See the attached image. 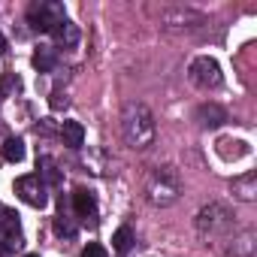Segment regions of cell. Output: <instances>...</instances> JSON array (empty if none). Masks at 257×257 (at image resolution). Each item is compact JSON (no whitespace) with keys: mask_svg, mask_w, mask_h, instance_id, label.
I'll list each match as a JSON object with an SVG mask.
<instances>
[{"mask_svg":"<svg viewBox=\"0 0 257 257\" xmlns=\"http://www.w3.org/2000/svg\"><path fill=\"white\" fill-rule=\"evenodd\" d=\"M121 137L127 149L143 152L155 143V115L146 103H127L121 112Z\"/></svg>","mask_w":257,"mask_h":257,"instance_id":"obj_1","label":"cell"},{"mask_svg":"<svg viewBox=\"0 0 257 257\" xmlns=\"http://www.w3.org/2000/svg\"><path fill=\"white\" fill-rule=\"evenodd\" d=\"M182 197V176L176 167H155L146 179V200L158 209L173 206Z\"/></svg>","mask_w":257,"mask_h":257,"instance_id":"obj_2","label":"cell"},{"mask_svg":"<svg viewBox=\"0 0 257 257\" xmlns=\"http://www.w3.org/2000/svg\"><path fill=\"white\" fill-rule=\"evenodd\" d=\"M233 227V212L224 203H209L197 212V230L203 236H221Z\"/></svg>","mask_w":257,"mask_h":257,"instance_id":"obj_3","label":"cell"},{"mask_svg":"<svg viewBox=\"0 0 257 257\" xmlns=\"http://www.w3.org/2000/svg\"><path fill=\"white\" fill-rule=\"evenodd\" d=\"M221 64L215 61V58H209V55H203V58H197L194 64H191V82L197 85V88H218L221 85Z\"/></svg>","mask_w":257,"mask_h":257,"instance_id":"obj_4","label":"cell"},{"mask_svg":"<svg viewBox=\"0 0 257 257\" xmlns=\"http://www.w3.org/2000/svg\"><path fill=\"white\" fill-rule=\"evenodd\" d=\"M16 194H19L28 206H34V209H43V206L49 203L46 185H43L40 176H22V179H16Z\"/></svg>","mask_w":257,"mask_h":257,"instance_id":"obj_5","label":"cell"},{"mask_svg":"<svg viewBox=\"0 0 257 257\" xmlns=\"http://www.w3.org/2000/svg\"><path fill=\"white\" fill-rule=\"evenodd\" d=\"M28 19H31V28H34V31H43V34H49V31H55V28L64 22V13H61V7L34 4Z\"/></svg>","mask_w":257,"mask_h":257,"instance_id":"obj_6","label":"cell"},{"mask_svg":"<svg viewBox=\"0 0 257 257\" xmlns=\"http://www.w3.org/2000/svg\"><path fill=\"white\" fill-rule=\"evenodd\" d=\"M161 22H164V25H170V28H200V25L206 22V16H203V13H197V10L176 7V10H167V13L161 16Z\"/></svg>","mask_w":257,"mask_h":257,"instance_id":"obj_7","label":"cell"},{"mask_svg":"<svg viewBox=\"0 0 257 257\" xmlns=\"http://www.w3.org/2000/svg\"><path fill=\"white\" fill-rule=\"evenodd\" d=\"M227 242H230V245H227V257H251L254 248H257L251 230H242L239 236H233V239H227Z\"/></svg>","mask_w":257,"mask_h":257,"instance_id":"obj_8","label":"cell"},{"mask_svg":"<svg viewBox=\"0 0 257 257\" xmlns=\"http://www.w3.org/2000/svg\"><path fill=\"white\" fill-rule=\"evenodd\" d=\"M218 155H221L224 161H242V158L251 155V146H248L245 140H233V137H227V140L218 143Z\"/></svg>","mask_w":257,"mask_h":257,"instance_id":"obj_9","label":"cell"},{"mask_svg":"<svg viewBox=\"0 0 257 257\" xmlns=\"http://www.w3.org/2000/svg\"><path fill=\"white\" fill-rule=\"evenodd\" d=\"M197 121H200V127H221L227 121V112L218 103H203L197 109Z\"/></svg>","mask_w":257,"mask_h":257,"instance_id":"obj_10","label":"cell"},{"mask_svg":"<svg viewBox=\"0 0 257 257\" xmlns=\"http://www.w3.org/2000/svg\"><path fill=\"white\" fill-rule=\"evenodd\" d=\"M61 137H64V146L82 149V146H85V127H82L79 121H64V124H61Z\"/></svg>","mask_w":257,"mask_h":257,"instance_id":"obj_11","label":"cell"},{"mask_svg":"<svg viewBox=\"0 0 257 257\" xmlns=\"http://www.w3.org/2000/svg\"><path fill=\"white\" fill-rule=\"evenodd\" d=\"M73 206H76V215L79 218H94V212H97V203H94V194L91 191H85V188H79L76 194H73Z\"/></svg>","mask_w":257,"mask_h":257,"instance_id":"obj_12","label":"cell"},{"mask_svg":"<svg viewBox=\"0 0 257 257\" xmlns=\"http://www.w3.org/2000/svg\"><path fill=\"white\" fill-rule=\"evenodd\" d=\"M0 227H4L7 245H22V224H19V215H16V212H4Z\"/></svg>","mask_w":257,"mask_h":257,"instance_id":"obj_13","label":"cell"},{"mask_svg":"<svg viewBox=\"0 0 257 257\" xmlns=\"http://www.w3.org/2000/svg\"><path fill=\"white\" fill-rule=\"evenodd\" d=\"M233 194H236L239 200L251 203V200L257 197V176H254V173H245L242 179H236V182H233Z\"/></svg>","mask_w":257,"mask_h":257,"instance_id":"obj_14","label":"cell"},{"mask_svg":"<svg viewBox=\"0 0 257 257\" xmlns=\"http://www.w3.org/2000/svg\"><path fill=\"white\" fill-rule=\"evenodd\" d=\"M52 34H55L58 46H64V49H73V46L79 43V28H76L73 22H67V19H64V22H61V25H58Z\"/></svg>","mask_w":257,"mask_h":257,"instance_id":"obj_15","label":"cell"},{"mask_svg":"<svg viewBox=\"0 0 257 257\" xmlns=\"http://www.w3.org/2000/svg\"><path fill=\"white\" fill-rule=\"evenodd\" d=\"M0 152H4V158H7L10 164H19V161H25V143H22L19 137L7 140L4 146H0Z\"/></svg>","mask_w":257,"mask_h":257,"instance_id":"obj_16","label":"cell"},{"mask_svg":"<svg viewBox=\"0 0 257 257\" xmlns=\"http://www.w3.org/2000/svg\"><path fill=\"white\" fill-rule=\"evenodd\" d=\"M34 67L43 70V73L52 70V67H55V49H52V46H40V49L34 52Z\"/></svg>","mask_w":257,"mask_h":257,"instance_id":"obj_17","label":"cell"},{"mask_svg":"<svg viewBox=\"0 0 257 257\" xmlns=\"http://www.w3.org/2000/svg\"><path fill=\"white\" fill-rule=\"evenodd\" d=\"M131 245H134V233H131V227H118L115 236H112V248H115V251H127Z\"/></svg>","mask_w":257,"mask_h":257,"instance_id":"obj_18","label":"cell"},{"mask_svg":"<svg viewBox=\"0 0 257 257\" xmlns=\"http://www.w3.org/2000/svg\"><path fill=\"white\" fill-rule=\"evenodd\" d=\"M55 233H61V236H73V233H76V227L61 215V218H55Z\"/></svg>","mask_w":257,"mask_h":257,"instance_id":"obj_19","label":"cell"},{"mask_svg":"<svg viewBox=\"0 0 257 257\" xmlns=\"http://www.w3.org/2000/svg\"><path fill=\"white\" fill-rule=\"evenodd\" d=\"M82 257H106V248L100 242H88L85 251H82Z\"/></svg>","mask_w":257,"mask_h":257,"instance_id":"obj_20","label":"cell"},{"mask_svg":"<svg viewBox=\"0 0 257 257\" xmlns=\"http://www.w3.org/2000/svg\"><path fill=\"white\" fill-rule=\"evenodd\" d=\"M43 167H46V179H49V182H58V170H55L49 161H43Z\"/></svg>","mask_w":257,"mask_h":257,"instance_id":"obj_21","label":"cell"},{"mask_svg":"<svg viewBox=\"0 0 257 257\" xmlns=\"http://www.w3.org/2000/svg\"><path fill=\"white\" fill-rule=\"evenodd\" d=\"M10 85H13V79H0V94L10 91Z\"/></svg>","mask_w":257,"mask_h":257,"instance_id":"obj_22","label":"cell"},{"mask_svg":"<svg viewBox=\"0 0 257 257\" xmlns=\"http://www.w3.org/2000/svg\"><path fill=\"white\" fill-rule=\"evenodd\" d=\"M4 52H7V40H4V37H0V55H4Z\"/></svg>","mask_w":257,"mask_h":257,"instance_id":"obj_23","label":"cell"},{"mask_svg":"<svg viewBox=\"0 0 257 257\" xmlns=\"http://www.w3.org/2000/svg\"><path fill=\"white\" fill-rule=\"evenodd\" d=\"M28 257H40V254H28Z\"/></svg>","mask_w":257,"mask_h":257,"instance_id":"obj_24","label":"cell"}]
</instances>
